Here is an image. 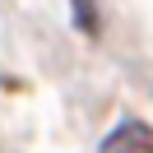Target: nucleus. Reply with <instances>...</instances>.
I'll return each mask as SVG.
<instances>
[{
  "instance_id": "nucleus-1",
  "label": "nucleus",
  "mask_w": 153,
  "mask_h": 153,
  "mask_svg": "<svg viewBox=\"0 0 153 153\" xmlns=\"http://www.w3.org/2000/svg\"><path fill=\"white\" fill-rule=\"evenodd\" d=\"M97 153H153V125H144V121H121V125L102 139Z\"/></svg>"
}]
</instances>
